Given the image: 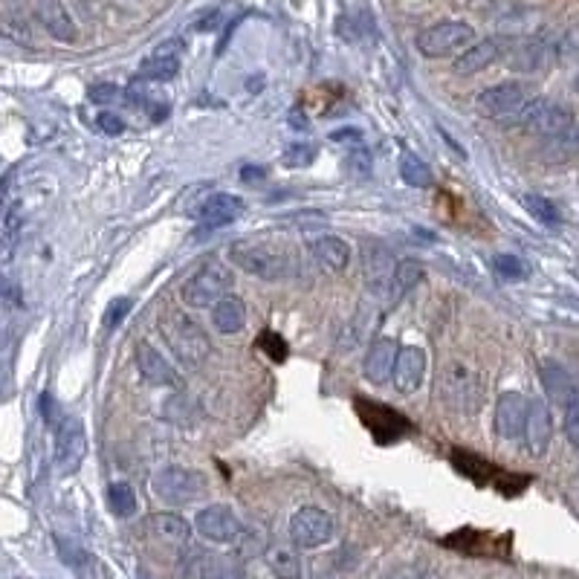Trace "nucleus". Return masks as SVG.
<instances>
[{"instance_id": "nucleus-17", "label": "nucleus", "mask_w": 579, "mask_h": 579, "mask_svg": "<svg viewBox=\"0 0 579 579\" xmlns=\"http://www.w3.org/2000/svg\"><path fill=\"white\" fill-rule=\"evenodd\" d=\"M241 212H244V200H241L238 194L221 192L203 197V203H200V209H197L194 218L203 223L206 229H221L226 223L238 221Z\"/></svg>"}, {"instance_id": "nucleus-25", "label": "nucleus", "mask_w": 579, "mask_h": 579, "mask_svg": "<svg viewBox=\"0 0 579 579\" xmlns=\"http://www.w3.org/2000/svg\"><path fill=\"white\" fill-rule=\"evenodd\" d=\"M180 73V56H168V53H157L154 50V56H148L142 64H139L137 70V82H171L174 76Z\"/></svg>"}, {"instance_id": "nucleus-30", "label": "nucleus", "mask_w": 579, "mask_h": 579, "mask_svg": "<svg viewBox=\"0 0 579 579\" xmlns=\"http://www.w3.org/2000/svg\"><path fill=\"white\" fill-rule=\"evenodd\" d=\"M400 177H403L412 189H429V186L435 183L432 168L426 166L420 157H414V154H403V160H400Z\"/></svg>"}, {"instance_id": "nucleus-24", "label": "nucleus", "mask_w": 579, "mask_h": 579, "mask_svg": "<svg viewBox=\"0 0 579 579\" xmlns=\"http://www.w3.org/2000/svg\"><path fill=\"white\" fill-rule=\"evenodd\" d=\"M212 325L221 333H238L247 325V304L238 296H223L221 302L212 307Z\"/></svg>"}, {"instance_id": "nucleus-34", "label": "nucleus", "mask_w": 579, "mask_h": 579, "mask_svg": "<svg viewBox=\"0 0 579 579\" xmlns=\"http://www.w3.org/2000/svg\"><path fill=\"white\" fill-rule=\"evenodd\" d=\"M206 579H247V577H244V565H241L235 556H218V553H215V562H212L209 577Z\"/></svg>"}, {"instance_id": "nucleus-37", "label": "nucleus", "mask_w": 579, "mask_h": 579, "mask_svg": "<svg viewBox=\"0 0 579 579\" xmlns=\"http://www.w3.org/2000/svg\"><path fill=\"white\" fill-rule=\"evenodd\" d=\"M131 307H134V302H131V299H116V302H111L108 313H105V325H108V328L122 325V319L128 316V310H131Z\"/></svg>"}, {"instance_id": "nucleus-42", "label": "nucleus", "mask_w": 579, "mask_h": 579, "mask_svg": "<svg viewBox=\"0 0 579 579\" xmlns=\"http://www.w3.org/2000/svg\"><path fill=\"white\" fill-rule=\"evenodd\" d=\"M241 180H244V183H258V180H264V168L247 166L241 171Z\"/></svg>"}, {"instance_id": "nucleus-47", "label": "nucleus", "mask_w": 579, "mask_h": 579, "mask_svg": "<svg viewBox=\"0 0 579 579\" xmlns=\"http://www.w3.org/2000/svg\"><path fill=\"white\" fill-rule=\"evenodd\" d=\"M417 579H435L432 574H423V577H417Z\"/></svg>"}, {"instance_id": "nucleus-16", "label": "nucleus", "mask_w": 579, "mask_h": 579, "mask_svg": "<svg viewBox=\"0 0 579 579\" xmlns=\"http://www.w3.org/2000/svg\"><path fill=\"white\" fill-rule=\"evenodd\" d=\"M423 374H426V351L417 345H403L397 362H394V388L400 394H414L423 386Z\"/></svg>"}, {"instance_id": "nucleus-31", "label": "nucleus", "mask_w": 579, "mask_h": 579, "mask_svg": "<svg viewBox=\"0 0 579 579\" xmlns=\"http://www.w3.org/2000/svg\"><path fill=\"white\" fill-rule=\"evenodd\" d=\"M524 206H527V212L542 223V226H559V221H562L556 203L548 200V197H542V194H527V197H524Z\"/></svg>"}, {"instance_id": "nucleus-38", "label": "nucleus", "mask_w": 579, "mask_h": 579, "mask_svg": "<svg viewBox=\"0 0 579 579\" xmlns=\"http://www.w3.org/2000/svg\"><path fill=\"white\" fill-rule=\"evenodd\" d=\"M99 128H102L108 137H119V134H125V122H122V119L111 111L99 113Z\"/></svg>"}, {"instance_id": "nucleus-32", "label": "nucleus", "mask_w": 579, "mask_h": 579, "mask_svg": "<svg viewBox=\"0 0 579 579\" xmlns=\"http://www.w3.org/2000/svg\"><path fill=\"white\" fill-rule=\"evenodd\" d=\"M493 270L504 281H522V278H527V267H524L522 258H516V255H496L493 258Z\"/></svg>"}, {"instance_id": "nucleus-22", "label": "nucleus", "mask_w": 579, "mask_h": 579, "mask_svg": "<svg viewBox=\"0 0 579 579\" xmlns=\"http://www.w3.org/2000/svg\"><path fill=\"white\" fill-rule=\"evenodd\" d=\"M148 533L163 539L168 545H177V548H189V536H192V524L186 522L183 516L177 513H157L148 519Z\"/></svg>"}, {"instance_id": "nucleus-12", "label": "nucleus", "mask_w": 579, "mask_h": 579, "mask_svg": "<svg viewBox=\"0 0 579 579\" xmlns=\"http://www.w3.org/2000/svg\"><path fill=\"white\" fill-rule=\"evenodd\" d=\"M530 412V400L522 397L519 391H504L496 403V432L504 441L524 438V423Z\"/></svg>"}, {"instance_id": "nucleus-2", "label": "nucleus", "mask_w": 579, "mask_h": 579, "mask_svg": "<svg viewBox=\"0 0 579 579\" xmlns=\"http://www.w3.org/2000/svg\"><path fill=\"white\" fill-rule=\"evenodd\" d=\"M160 333H163L166 345L171 348V354L186 368H200L212 354L209 336L203 333V328L192 322L189 316L177 313V310H168L166 316L160 319Z\"/></svg>"}, {"instance_id": "nucleus-5", "label": "nucleus", "mask_w": 579, "mask_h": 579, "mask_svg": "<svg viewBox=\"0 0 579 579\" xmlns=\"http://www.w3.org/2000/svg\"><path fill=\"white\" fill-rule=\"evenodd\" d=\"M151 490H154V496L163 498L166 504L183 507V504H194V501H200V498L206 496L209 484H206V475L197 472V469L166 467L154 475Z\"/></svg>"}, {"instance_id": "nucleus-7", "label": "nucleus", "mask_w": 579, "mask_h": 579, "mask_svg": "<svg viewBox=\"0 0 579 579\" xmlns=\"http://www.w3.org/2000/svg\"><path fill=\"white\" fill-rule=\"evenodd\" d=\"M333 533H336V522H333L331 513L322 510V507H302L290 519V539H293L296 548H304V551L328 545Z\"/></svg>"}, {"instance_id": "nucleus-27", "label": "nucleus", "mask_w": 579, "mask_h": 579, "mask_svg": "<svg viewBox=\"0 0 579 579\" xmlns=\"http://www.w3.org/2000/svg\"><path fill=\"white\" fill-rule=\"evenodd\" d=\"M200 414H203L200 403L194 400L192 394H183V391L171 394L163 403V417L177 423V426H194L200 420Z\"/></svg>"}, {"instance_id": "nucleus-29", "label": "nucleus", "mask_w": 579, "mask_h": 579, "mask_svg": "<svg viewBox=\"0 0 579 579\" xmlns=\"http://www.w3.org/2000/svg\"><path fill=\"white\" fill-rule=\"evenodd\" d=\"M420 278H423V267H420L417 261H400V264L394 267V276H391V290H388L391 299H394V302L403 299Z\"/></svg>"}, {"instance_id": "nucleus-23", "label": "nucleus", "mask_w": 579, "mask_h": 579, "mask_svg": "<svg viewBox=\"0 0 579 579\" xmlns=\"http://www.w3.org/2000/svg\"><path fill=\"white\" fill-rule=\"evenodd\" d=\"M310 252H313L316 264L325 267V270H331V273H342V270L348 267V261H351L348 241H342V238H336V235L316 238V241L310 244Z\"/></svg>"}, {"instance_id": "nucleus-45", "label": "nucleus", "mask_w": 579, "mask_h": 579, "mask_svg": "<svg viewBox=\"0 0 579 579\" xmlns=\"http://www.w3.org/2000/svg\"><path fill=\"white\" fill-rule=\"evenodd\" d=\"M290 122H293V125H302V128H307V119H304V113H299V111L290 113Z\"/></svg>"}, {"instance_id": "nucleus-9", "label": "nucleus", "mask_w": 579, "mask_h": 579, "mask_svg": "<svg viewBox=\"0 0 579 579\" xmlns=\"http://www.w3.org/2000/svg\"><path fill=\"white\" fill-rule=\"evenodd\" d=\"M527 99H530V96H527L524 84L501 82V84H496V87L481 90V93H478V99H475V108H478L481 116H487V119L507 122L513 113L522 111Z\"/></svg>"}, {"instance_id": "nucleus-40", "label": "nucleus", "mask_w": 579, "mask_h": 579, "mask_svg": "<svg viewBox=\"0 0 579 579\" xmlns=\"http://www.w3.org/2000/svg\"><path fill=\"white\" fill-rule=\"evenodd\" d=\"M261 348H270V357L281 362V359L287 357V348H284V342H278V345H270V339L267 336H261Z\"/></svg>"}, {"instance_id": "nucleus-18", "label": "nucleus", "mask_w": 579, "mask_h": 579, "mask_svg": "<svg viewBox=\"0 0 579 579\" xmlns=\"http://www.w3.org/2000/svg\"><path fill=\"white\" fill-rule=\"evenodd\" d=\"M539 380H542V386H545L548 400H551L553 406H559V409H565L579 391L577 380L568 374V368L559 365V362H553V359H545V362L539 365Z\"/></svg>"}, {"instance_id": "nucleus-19", "label": "nucleus", "mask_w": 579, "mask_h": 579, "mask_svg": "<svg viewBox=\"0 0 579 579\" xmlns=\"http://www.w3.org/2000/svg\"><path fill=\"white\" fill-rule=\"evenodd\" d=\"M504 53V41L501 38H487V41H475L472 47H467L461 56L455 58V73L458 76H475L481 70H487L490 64H496Z\"/></svg>"}, {"instance_id": "nucleus-36", "label": "nucleus", "mask_w": 579, "mask_h": 579, "mask_svg": "<svg viewBox=\"0 0 579 579\" xmlns=\"http://www.w3.org/2000/svg\"><path fill=\"white\" fill-rule=\"evenodd\" d=\"M313 160H316V148H313V145H307V142H302V145H290V148H287V154H284V166H290V168L310 166Z\"/></svg>"}, {"instance_id": "nucleus-13", "label": "nucleus", "mask_w": 579, "mask_h": 579, "mask_svg": "<svg viewBox=\"0 0 579 579\" xmlns=\"http://www.w3.org/2000/svg\"><path fill=\"white\" fill-rule=\"evenodd\" d=\"M443 386H446V397H449V403L458 409V412H475V406L481 403V380L464 368V365H449V371H446V380H443Z\"/></svg>"}, {"instance_id": "nucleus-28", "label": "nucleus", "mask_w": 579, "mask_h": 579, "mask_svg": "<svg viewBox=\"0 0 579 579\" xmlns=\"http://www.w3.org/2000/svg\"><path fill=\"white\" fill-rule=\"evenodd\" d=\"M108 504L116 519H131L137 513V493L128 481H116L108 487Z\"/></svg>"}, {"instance_id": "nucleus-21", "label": "nucleus", "mask_w": 579, "mask_h": 579, "mask_svg": "<svg viewBox=\"0 0 579 579\" xmlns=\"http://www.w3.org/2000/svg\"><path fill=\"white\" fill-rule=\"evenodd\" d=\"M559 53V47H553L548 38H530L516 44V53H513V67L524 70V73H536L542 67H548L553 58Z\"/></svg>"}, {"instance_id": "nucleus-46", "label": "nucleus", "mask_w": 579, "mask_h": 579, "mask_svg": "<svg viewBox=\"0 0 579 579\" xmlns=\"http://www.w3.org/2000/svg\"><path fill=\"white\" fill-rule=\"evenodd\" d=\"M264 79H261V76H258V79H249V84H247V90L249 93H258V90H261V87H264Z\"/></svg>"}, {"instance_id": "nucleus-35", "label": "nucleus", "mask_w": 579, "mask_h": 579, "mask_svg": "<svg viewBox=\"0 0 579 579\" xmlns=\"http://www.w3.org/2000/svg\"><path fill=\"white\" fill-rule=\"evenodd\" d=\"M562 412H565V417H562L565 438H568V443H571L574 449H579V391L574 394V400H571Z\"/></svg>"}, {"instance_id": "nucleus-6", "label": "nucleus", "mask_w": 579, "mask_h": 579, "mask_svg": "<svg viewBox=\"0 0 579 579\" xmlns=\"http://www.w3.org/2000/svg\"><path fill=\"white\" fill-rule=\"evenodd\" d=\"M472 44H475V29L464 21H441L417 35V53L426 58H446L455 53L461 56Z\"/></svg>"}, {"instance_id": "nucleus-39", "label": "nucleus", "mask_w": 579, "mask_h": 579, "mask_svg": "<svg viewBox=\"0 0 579 579\" xmlns=\"http://www.w3.org/2000/svg\"><path fill=\"white\" fill-rule=\"evenodd\" d=\"M559 56L579 58V27L571 29V32L562 38V44H559Z\"/></svg>"}, {"instance_id": "nucleus-48", "label": "nucleus", "mask_w": 579, "mask_h": 579, "mask_svg": "<svg viewBox=\"0 0 579 579\" xmlns=\"http://www.w3.org/2000/svg\"><path fill=\"white\" fill-rule=\"evenodd\" d=\"M577 90H579V79H577Z\"/></svg>"}, {"instance_id": "nucleus-26", "label": "nucleus", "mask_w": 579, "mask_h": 579, "mask_svg": "<svg viewBox=\"0 0 579 579\" xmlns=\"http://www.w3.org/2000/svg\"><path fill=\"white\" fill-rule=\"evenodd\" d=\"M264 559H267V568L273 571L276 579H302V559L293 548L273 545L264 551Z\"/></svg>"}, {"instance_id": "nucleus-41", "label": "nucleus", "mask_w": 579, "mask_h": 579, "mask_svg": "<svg viewBox=\"0 0 579 579\" xmlns=\"http://www.w3.org/2000/svg\"><path fill=\"white\" fill-rule=\"evenodd\" d=\"M6 226H3V235H6V238H12V235H15V232H18V209H9V212H6Z\"/></svg>"}, {"instance_id": "nucleus-33", "label": "nucleus", "mask_w": 579, "mask_h": 579, "mask_svg": "<svg viewBox=\"0 0 579 579\" xmlns=\"http://www.w3.org/2000/svg\"><path fill=\"white\" fill-rule=\"evenodd\" d=\"M87 99L93 102V105H116V102H125L128 99V90H122V87H116V84H93L90 90H87Z\"/></svg>"}, {"instance_id": "nucleus-43", "label": "nucleus", "mask_w": 579, "mask_h": 579, "mask_svg": "<svg viewBox=\"0 0 579 579\" xmlns=\"http://www.w3.org/2000/svg\"><path fill=\"white\" fill-rule=\"evenodd\" d=\"M417 577H420V574L412 571V568H397V571H388L383 579H417Z\"/></svg>"}, {"instance_id": "nucleus-11", "label": "nucleus", "mask_w": 579, "mask_h": 579, "mask_svg": "<svg viewBox=\"0 0 579 579\" xmlns=\"http://www.w3.org/2000/svg\"><path fill=\"white\" fill-rule=\"evenodd\" d=\"M137 368L142 380L151 383V386L174 388V391H180V386H183V377L174 371V365L151 342H139L137 345Z\"/></svg>"}, {"instance_id": "nucleus-15", "label": "nucleus", "mask_w": 579, "mask_h": 579, "mask_svg": "<svg viewBox=\"0 0 579 579\" xmlns=\"http://www.w3.org/2000/svg\"><path fill=\"white\" fill-rule=\"evenodd\" d=\"M553 441V420L551 409L542 400H530V412H527V423H524V443L527 452L533 458H545L548 446Z\"/></svg>"}, {"instance_id": "nucleus-4", "label": "nucleus", "mask_w": 579, "mask_h": 579, "mask_svg": "<svg viewBox=\"0 0 579 579\" xmlns=\"http://www.w3.org/2000/svg\"><path fill=\"white\" fill-rule=\"evenodd\" d=\"M229 290H232V270L221 261H209L180 287V299L186 307L200 310V307H215L223 296H229Z\"/></svg>"}, {"instance_id": "nucleus-14", "label": "nucleus", "mask_w": 579, "mask_h": 579, "mask_svg": "<svg viewBox=\"0 0 579 579\" xmlns=\"http://www.w3.org/2000/svg\"><path fill=\"white\" fill-rule=\"evenodd\" d=\"M397 354H400L397 339H391V336H380V339H374V342H371V348H368V354H365V362H362V374H365V380H371L374 386H383V383H388V380L394 377V362H397Z\"/></svg>"}, {"instance_id": "nucleus-10", "label": "nucleus", "mask_w": 579, "mask_h": 579, "mask_svg": "<svg viewBox=\"0 0 579 579\" xmlns=\"http://www.w3.org/2000/svg\"><path fill=\"white\" fill-rule=\"evenodd\" d=\"M87 455V435L79 417H61L56 426V464L61 472H76Z\"/></svg>"}, {"instance_id": "nucleus-44", "label": "nucleus", "mask_w": 579, "mask_h": 579, "mask_svg": "<svg viewBox=\"0 0 579 579\" xmlns=\"http://www.w3.org/2000/svg\"><path fill=\"white\" fill-rule=\"evenodd\" d=\"M53 409H56V406H53V397L44 394V397H41V412H44V420H47V423H53Z\"/></svg>"}, {"instance_id": "nucleus-3", "label": "nucleus", "mask_w": 579, "mask_h": 579, "mask_svg": "<svg viewBox=\"0 0 579 579\" xmlns=\"http://www.w3.org/2000/svg\"><path fill=\"white\" fill-rule=\"evenodd\" d=\"M504 125H519L530 134L551 139L574 128V111L568 105H559V102H551L545 96H536V99H527L522 111L513 113Z\"/></svg>"}, {"instance_id": "nucleus-1", "label": "nucleus", "mask_w": 579, "mask_h": 579, "mask_svg": "<svg viewBox=\"0 0 579 579\" xmlns=\"http://www.w3.org/2000/svg\"><path fill=\"white\" fill-rule=\"evenodd\" d=\"M229 261L249 276L281 281L299 273V261L290 244L276 241H238L229 247Z\"/></svg>"}, {"instance_id": "nucleus-8", "label": "nucleus", "mask_w": 579, "mask_h": 579, "mask_svg": "<svg viewBox=\"0 0 579 579\" xmlns=\"http://www.w3.org/2000/svg\"><path fill=\"white\" fill-rule=\"evenodd\" d=\"M194 530L215 545H235L244 539V524L226 504H209L194 516Z\"/></svg>"}, {"instance_id": "nucleus-20", "label": "nucleus", "mask_w": 579, "mask_h": 579, "mask_svg": "<svg viewBox=\"0 0 579 579\" xmlns=\"http://www.w3.org/2000/svg\"><path fill=\"white\" fill-rule=\"evenodd\" d=\"M35 15H38L41 27L47 29L56 41H61V44H73L76 41L79 32H76V24H73V18H70V12L64 9L61 0H38Z\"/></svg>"}]
</instances>
